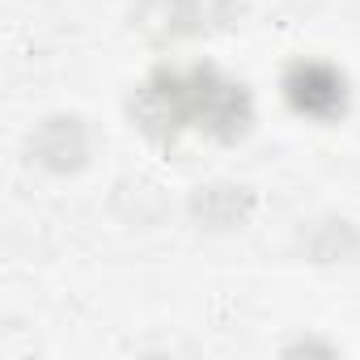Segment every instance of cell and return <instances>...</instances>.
Listing matches in <instances>:
<instances>
[{
    "mask_svg": "<svg viewBox=\"0 0 360 360\" xmlns=\"http://www.w3.org/2000/svg\"><path fill=\"white\" fill-rule=\"evenodd\" d=\"M250 119V98L242 85L221 81L212 68L191 72H157L140 89V127L174 140L178 131H212L238 136Z\"/></svg>",
    "mask_w": 360,
    "mask_h": 360,
    "instance_id": "obj_1",
    "label": "cell"
},
{
    "mask_svg": "<svg viewBox=\"0 0 360 360\" xmlns=\"http://www.w3.org/2000/svg\"><path fill=\"white\" fill-rule=\"evenodd\" d=\"M284 94H288V102L301 110V115H309V119H335V115H343V106H347V85H343V77L330 68V64H297L292 72H288V81H284Z\"/></svg>",
    "mask_w": 360,
    "mask_h": 360,
    "instance_id": "obj_2",
    "label": "cell"
}]
</instances>
